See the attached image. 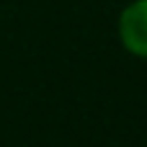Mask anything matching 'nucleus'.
I'll return each instance as SVG.
<instances>
[{"mask_svg": "<svg viewBox=\"0 0 147 147\" xmlns=\"http://www.w3.org/2000/svg\"><path fill=\"white\" fill-rule=\"evenodd\" d=\"M119 36L127 52L137 57H147V0H134L121 10Z\"/></svg>", "mask_w": 147, "mask_h": 147, "instance_id": "nucleus-1", "label": "nucleus"}]
</instances>
